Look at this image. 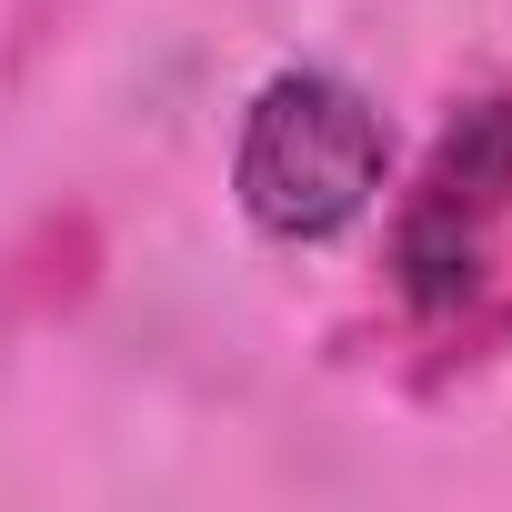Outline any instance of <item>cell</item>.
Here are the masks:
<instances>
[{"label": "cell", "instance_id": "cell-1", "mask_svg": "<svg viewBox=\"0 0 512 512\" xmlns=\"http://www.w3.org/2000/svg\"><path fill=\"white\" fill-rule=\"evenodd\" d=\"M392 171V131L382 111L332 81V71H272L241 111V151H231V191L272 241H332L382 201Z\"/></svg>", "mask_w": 512, "mask_h": 512}, {"label": "cell", "instance_id": "cell-2", "mask_svg": "<svg viewBox=\"0 0 512 512\" xmlns=\"http://www.w3.org/2000/svg\"><path fill=\"white\" fill-rule=\"evenodd\" d=\"M502 251H512V101H472L442 141L422 191L402 201L392 231V272L412 292V312H472L502 282Z\"/></svg>", "mask_w": 512, "mask_h": 512}]
</instances>
